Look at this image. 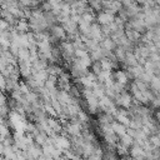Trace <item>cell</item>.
<instances>
[{
	"label": "cell",
	"mask_w": 160,
	"mask_h": 160,
	"mask_svg": "<svg viewBox=\"0 0 160 160\" xmlns=\"http://www.w3.org/2000/svg\"><path fill=\"white\" fill-rule=\"evenodd\" d=\"M131 100H132V96H131L129 92L122 91L121 94H119V95L116 96L115 104L119 105V106H121V108H124V109H130L131 105H132V104H131Z\"/></svg>",
	"instance_id": "obj_1"
},
{
	"label": "cell",
	"mask_w": 160,
	"mask_h": 160,
	"mask_svg": "<svg viewBox=\"0 0 160 160\" xmlns=\"http://www.w3.org/2000/svg\"><path fill=\"white\" fill-rule=\"evenodd\" d=\"M54 140H55V145H56L60 150L64 151V150H69V149H71V140H70L68 136L58 134V135L54 136Z\"/></svg>",
	"instance_id": "obj_2"
},
{
	"label": "cell",
	"mask_w": 160,
	"mask_h": 160,
	"mask_svg": "<svg viewBox=\"0 0 160 160\" xmlns=\"http://www.w3.org/2000/svg\"><path fill=\"white\" fill-rule=\"evenodd\" d=\"M115 15H112V14H109V12H106V11H100L99 14H98V24L99 25H101V26H104V25H110V24H112L114 21H115Z\"/></svg>",
	"instance_id": "obj_3"
},
{
	"label": "cell",
	"mask_w": 160,
	"mask_h": 160,
	"mask_svg": "<svg viewBox=\"0 0 160 160\" xmlns=\"http://www.w3.org/2000/svg\"><path fill=\"white\" fill-rule=\"evenodd\" d=\"M51 35L58 39V40H64L68 35H66V31L65 29L62 28V25H55L51 28Z\"/></svg>",
	"instance_id": "obj_4"
},
{
	"label": "cell",
	"mask_w": 160,
	"mask_h": 160,
	"mask_svg": "<svg viewBox=\"0 0 160 160\" xmlns=\"http://www.w3.org/2000/svg\"><path fill=\"white\" fill-rule=\"evenodd\" d=\"M15 30L19 32V34H29V30H30V24L26 19H20Z\"/></svg>",
	"instance_id": "obj_5"
},
{
	"label": "cell",
	"mask_w": 160,
	"mask_h": 160,
	"mask_svg": "<svg viewBox=\"0 0 160 160\" xmlns=\"http://www.w3.org/2000/svg\"><path fill=\"white\" fill-rule=\"evenodd\" d=\"M100 45H101V48L102 49H105V50H108V51H115L116 50V48H118V44L111 39V38H105L101 42H100Z\"/></svg>",
	"instance_id": "obj_6"
},
{
	"label": "cell",
	"mask_w": 160,
	"mask_h": 160,
	"mask_svg": "<svg viewBox=\"0 0 160 160\" xmlns=\"http://www.w3.org/2000/svg\"><path fill=\"white\" fill-rule=\"evenodd\" d=\"M111 129H112V131H114L119 138L122 136V135H125V134L128 132V128H126L125 125L118 122V121H114V122L111 124Z\"/></svg>",
	"instance_id": "obj_7"
},
{
	"label": "cell",
	"mask_w": 160,
	"mask_h": 160,
	"mask_svg": "<svg viewBox=\"0 0 160 160\" xmlns=\"http://www.w3.org/2000/svg\"><path fill=\"white\" fill-rule=\"evenodd\" d=\"M130 155H131V158H144L145 159V150L141 148V146H139V145H136V144H134L132 146H131V149H130Z\"/></svg>",
	"instance_id": "obj_8"
},
{
	"label": "cell",
	"mask_w": 160,
	"mask_h": 160,
	"mask_svg": "<svg viewBox=\"0 0 160 160\" xmlns=\"http://www.w3.org/2000/svg\"><path fill=\"white\" fill-rule=\"evenodd\" d=\"M46 122L49 124V126L52 129V131H54L55 134H60L61 130H64V128L60 125V122H59L56 119H54V118H48Z\"/></svg>",
	"instance_id": "obj_9"
},
{
	"label": "cell",
	"mask_w": 160,
	"mask_h": 160,
	"mask_svg": "<svg viewBox=\"0 0 160 160\" xmlns=\"http://www.w3.org/2000/svg\"><path fill=\"white\" fill-rule=\"evenodd\" d=\"M114 76H115V81H118V82H120V84H128V81H129V78H128V74H126V71H124V70H116V72L114 74Z\"/></svg>",
	"instance_id": "obj_10"
},
{
	"label": "cell",
	"mask_w": 160,
	"mask_h": 160,
	"mask_svg": "<svg viewBox=\"0 0 160 160\" xmlns=\"http://www.w3.org/2000/svg\"><path fill=\"white\" fill-rule=\"evenodd\" d=\"M48 135L45 134V132H42V131H38L35 135H34V140H35V144H38V145H40L41 148L46 144V141H48Z\"/></svg>",
	"instance_id": "obj_11"
},
{
	"label": "cell",
	"mask_w": 160,
	"mask_h": 160,
	"mask_svg": "<svg viewBox=\"0 0 160 160\" xmlns=\"http://www.w3.org/2000/svg\"><path fill=\"white\" fill-rule=\"evenodd\" d=\"M30 50L28 48H20L19 52H18V60H21V61H30ZM31 62V61H30Z\"/></svg>",
	"instance_id": "obj_12"
},
{
	"label": "cell",
	"mask_w": 160,
	"mask_h": 160,
	"mask_svg": "<svg viewBox=\"0 0 160 160\" xmlns=\"http://www.w3.org/2000/svg\"><path fill=\"white\" fill-rule=\"evenodd\" d=\"M128 68H135V66H138L139 65V61H138V59H136V56L132 54V52H129L128 55H126V59H125V62H124Z\"/></svg>",
	"instance_id": "obj_13"
},
{
	"label": "cell",
	"mask_w": 160,
	"mask_h": 160,
	"mask_svg": "<svg viewBox=\"0 0 160 160\" xmlns=\"http://www.w3.org/2000/svg\"><path fill=\"white\" fill-rule=\"evenodd\" d=\"M115 119L118 120V122H120V124L125 125L126 128H129V126H130V124H131V119H129V116H128V115H124V114H121L120 111H118V114H116Z\"/></svg>",
	"instance_id": "obj_14"
},
{
	"label": "cell",
	"mask_w": 160,
	"mask_h": 160,
	"mask_svg": "<svg viewBox=\"0 0 160 160\" xmlns=\"http://www.w3.org/2000/svg\"><path fill=\"white\" fill-rule=\"evenodd\" d=\"M114 54H115V56H116V59H118L119 61H121V62H125V59H126V55H128V52L125 51V49H124L122 46H118Z\"/></svg>",
	"instance_id": "obj_15"
},
{
	"label": "cell",
	"mask_w": 160,
	"mask_h": 160,
	"mask_svg": "<svg viewBox=\"0 0 160 160\" xmlns=\"http://www.w3.org/2000/svg\"><path fill=\"white\" fill-rule=\"evenodd\" d=\"M134 141H135V140H134L130 135H128V132H126L125 135L120 136V144L124 145V146H126V148H131V146L134 145Z\"/></svg>",
	"instance_id": "obj_16"
},
{
	"label": "cell",
	"mask_w": 160,
	"mask_h": 160,
	"mask_svg": "<svg viewBox=\"0 0 160 160\" xmlns=\"http://www.w3.org/2000/svg\"><path fill=\"white\" fill-rule=\"evenodd\" d=\"M100 65H101V68H102L104 71H111V69H112V62L108 58H102L100 60Z\"/></svg>",
	"instance_id": "obj_17"
},
{
	"label": "cell",
	"mask_w": 160,
	"mask_h": 160,
	"mask_svg": "<svg viewBox=\"0 0 160 160\" xmlns=\"http://www.w3.org/2000/svg\"><path fill=\"white\" fill-rule=\"evenodd\" d=\"M129 148H126V146H124V145H121V144H118L116 145V154L119 155V156H128L129 155V150H128Z\"/></svg>",
	"instance_id": "obj_18"
},
{
	"label": "cell",
	"mask_w": 160,
	"mask_h": 160,
	"mask_svg": "<svg viewBox=\"0 0 160 160\" xmlns=\"http://www.w3.org/2000/svg\"><path fill=\"white\" fill-rule=\"evenodd\" d=\"M81 18H82V20H84V21H86V22H89V24H92L94 19H95L94 14L91 12V9H90V10H88V11H85V12L81 15Z\"/></svg>",
	"instance_id": "obj_19"
},
{
	"label": "cell",
	"mask_w": 160,
	"mask_h": 160,
	"mask_svg": "<svg viewBox=\"0 0 160 160\" xmlns=\"http://www.w3.org/2000/svg\"><path fill=\"white\" fill-rule=\"evenodd\" d=\"M91 69H92V74H95L96 76H99L100 75V72L102 71V68H101V65H100V61H96V62H92V65H91Z\"/></svg>",
	"instance_id": "obj_20"
},
{
	"label": "cell",
	"mask_w": 160,
	"mask_h": 160,
	"mask_svg": "<svg viewBox=\"0 0 160 160\" xmlns=\"http://www.w3.org/2000/svg\"><path fill=\"white\" fill-rule=\"evenodd\" d=\"M135 84H136L138 89H139L141 92H145V91H148V90H149V85H148V84H145V82H142V81H141V80H139V79H136V80H135Z\"/></svg>",
	"instance_id": "obj_21"
},
{
	"label": "cell",
	"mask_w": 160,
	"mask_h": 160,
	"mask_svg": "<svg viewBox=\"0 0 160 160\" xmlns=\"http://www.w3.org/2000/svg\"><path fill=\"white\" fill-rule=\"evenodd\" d=\"M89 6H90V9L92 10H101V8H102V1H90L89 2Z\"/></svg>",
	"instance_id": "obj_22"
},
{
	"label": "cell",
	"mask_w": 160,
	"mask_h": 160,
	"mask_svg": "<svg viewBox=\"0 0 160 160\" xmlns=\"http://www.w3.org/2000/svg\"><path fill=\"white\" fill-rule=\"evenodd\" d=\"M149 140H150V142H151L155 148H159V149H160V138H159L158 135H151V136L149 138Z\"/></svg>",
	"instance_id": "obj_23"
},
{
	"label": "cell",
	"mask_w": 160,
	"mask_h": 160,
	"mask_svg": "<svg viewBox=\"0 0 160 160\" xmlns=\"http://www.w3.org/2000/svg\"><path fill=\"white\" fill-rule=\"evenodd\" d=\"M151 105L154 108H160V96H156L152 101H151Z\"/></svg>",
	"instance_id": "obj_24"
},
{
	"label": "cell",
	"mask_w": 160,
	"mask_h": 160,
	"mask_svg": "<svg viewBox=\"0 0 160 160\" xmlns=\"http://www.w3.org/2000/svg\"><path fill=\"white\" fill-rule=\"evenodd\" d=\"M1 89H2V91L6 90V78L5 76H1Z\"/></svg>",
	"instance_id": "obj_25"
},
{
	"label": "cell",
	"mask_w": 160,
	"mask_h": 160,
	"mask_svg": "<svg viewBox=\"0 0 160 160\" xmlns=\"http://www.w3.org/2000/svg\"><path fill=\"white\" fill-rule=\"evenodd\" d=\"M155 120H156L158 124H160V110H158V111L155 112Z\"/></svg>",
	"instance_id": "obj_26"
},
{
	"label": "cell",
	"mask_w": 160,
	"mask_h": 160,
	"mask_svg": "<svg viewBox=\"0 0 160 160\" xmlns=\"http://www.w3.org/2000/svg\"><path fill=\"white\" fill-rule=\"evenodd\" d=\"M2 105H6V98H5L4 94L1 95V106H2Z\"/></svg>",
	"instance_id": "obj_27"
}]
</instances>
